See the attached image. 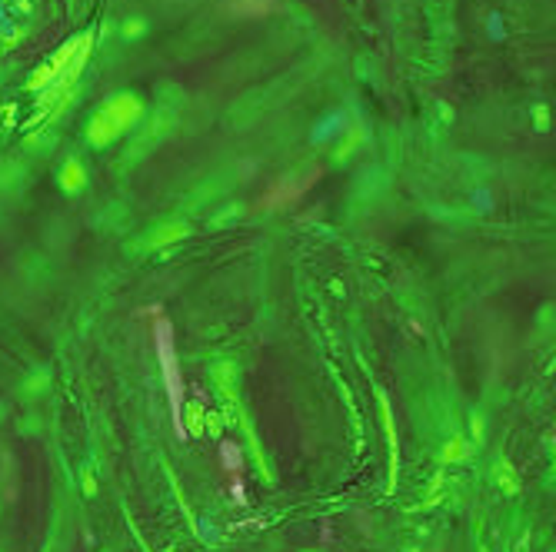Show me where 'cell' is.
Masks as SVG:
<instances>
[{
  "instance_id": "cell-1",
  "label": "cell",
  "mask_w": 556,
  "mask_h": 552,
  "mask_svg": "<svg viewBox=\"0 0 556 552\" xmlns=\"http://www.w3.org/2000/svg\"><path fill=\"white\" fill-rule=\"evenodd\" d=\"M153 343H157V360H160L164 389H167V400H170V423H174L177 440H187V426H183V393H187V386H183V373H180L174 327L160 313V306H153Z\"/></svg>"
},
{
  "instance_id": "cell-2",
  "label": "cell",
  "mask_w": 556,
  "mask_h": 552,
  "mask_svg": "<svg viewBox=\"0 0 556 552\" xmlns=\"http://www.w3.org/2000/svg\"><path fill=\"white\" fill-rule=\"evenodd\" d=\"M140 113H143V103L134 93L110 97L101 110L93 113V120H90V143L93 147H107L110 140H117L120 133H127L130 126L137 124Z\"/></svg>"
},
{
  "instance_id": "cell-3",
  "label": "cell",
  "mask_w": 556,
  "mask_h": 552,
  "mask_svg": "<svg viewBox=\"0 0 556 552\" xmlns=\"http://www.w3.org/2000/svg\"><path fill=\"white\" fill-rule=\"evenodd\" d=\"M316 180H320V170H310L306 176H280L277 183L260 197V210H283V206H290V203H297L306 190L313 187Z\"/></svg>"
},
{
  "instance_id": "cell-4",
  "label": "cell",
  "mask_w": 556,
  "mask_h": 552,
  "mask_svg": "<svg viewBox=\"0 0 556 552\" xmlns=\"http://www.w3.org/2000/svg\"><path fill=\"white\" fill-rule=\"evenodd\" d=\"M90 44H93V37H90V34H84V37L70 40V44H63L60 51L53 53L51 60H47V63H44V67L37 70V74L30 77V90H47V87L53 84V80H57V77H60L63 70H67V67L74 63L77 53L84 51V47H90Z\"/></svg>"
},
{
  "instance_id": "cell-5",
  "label": "cell",
  "mask_w": 556,
  "mask_h": 552,
  "mask_svg": "<svg viewBox=\"0 0 556 552\" xmlns=\"http://www.w3.org/2000/svg\"><path fill=\"white\" fill-rule=\"evenodd\" d=\"M224 7L233 17H266L277 11V0H224Z\"/></svg>"
},
{
  "instance_id": "cell-6",
  "label": "cell",
  "mask_w": 556,
  "mask_h": 552,
  "mask_svg": "<svg viewBox=\"0 0 556 552\" xmlns=\"http://www.w3.org/2000/svg\"><path fill=\"white\" fill-rule=\"evenodd\" d=\"M220 463H224V469H227L230 476H243V452L237 442H230V440L220 442Z\"/></svg>"
},
{
  "instance_id": "cell-7",
  "label": "cell",
  "mask_w": 556,
  "mask_h": 552,
  "mask_svg": "<svg viewBox=\"0 0 556 552\" xmlns=\"http://www.w3.org/2000/svg\"><path fill=\"white\" fill-rule=\"evenodd\" d=\"M60 183H63V190H80V187H84V170H80L77 160H67V164H63Z\"/></svg>"
},
{
  "instance_id": "cell-8",
  "label": "cell",
  "mask_w": 556,
  "mask_h": 552,
  "mask_svg": "<svg viewBox=\"0 0 556 552\" xmlns=\"http://www.w3.org/2000/svg\"><path fill=\"white\" fill-rule=\"evenodd\" d=\"M230 496H233V502H237V506H243V502H247V486H243V476H230Z\"/></svg>"
},
{
  "instance_id": "cell-9",
  "label": "cell",
  "mask_w": 556,
  "mask_h": 552,
  "mask_svg": "<svg viewBox=\"0 0 556 552\" xmlns=\"http://www.w3.org/2000/svg\"><path fill=\"white\" fill-rule=\"evenodd\" d=\"M460 456H467V446H463V440H453L450 442V449L443 452V459L450 463V459H460Z\"/></svg>"
},
{
  "instance_id": "cell-10",
  "label": "cell",
  "mask_w": 556,
  "mask_h": 552,
  "mask_svg": "<svg viewBox=\"0 0 556 552\" xmlns=\"http://www.w3.org/2000/svg\"><path fill=\"white\" fill-rule=\"evenodd\" d=\"M140 30H143V24H140V20H130V24H127V34H130V37H134V34H140Z\"/></svg>"
}]
</instances>
